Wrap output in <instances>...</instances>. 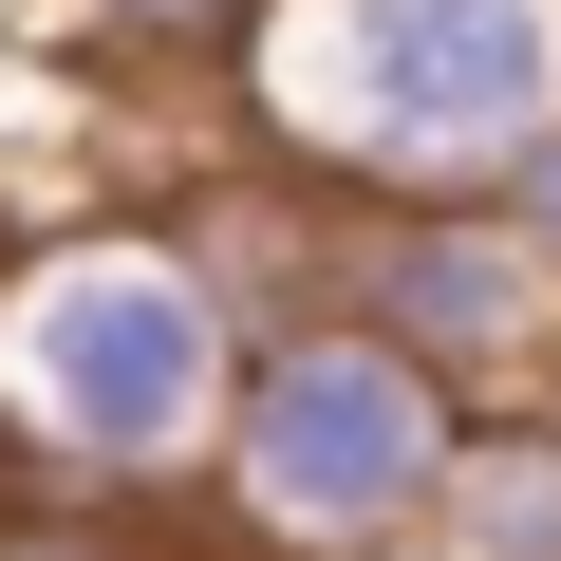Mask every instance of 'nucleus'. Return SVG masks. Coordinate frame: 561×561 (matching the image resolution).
Listing matches in <instances>:
<instances>
[{
  "label": "nucleus",
  "mask_w": 561,
  "mask_h": 561,
  "mask_svg": "<svg viewBox=\"0 0 561 561\" xmlns=\"http://www.w3.org/2000/svg\"><path fill=\"white\" fill-rule=\"evenodd\" d=\"M150 505H169V486H57V505H0V561H169Z\"/></svg>",
  "instance_id": "5"
},
{
  "label": "nucleus",
  "mask_w": 561,
  "mask_h": 561,
  "mask_svg": "<svg viewBox=\"0 0 561 561\" xmlns=\"http://www.w3.org/2000/svg\"><path fill=\"white\" fill-rule=\"evenodd\" d=\"M76 20H94L113 57H243L262 0H76Z\"/></svg>",
  "instance_id": "6"
},
{
  "label": "nucleus",
  "mask_w": 561,
  "mask_h": 561,
  "mask_svg": "<svg viewBox=\"0 0 561 561\" xmlns=\"http://www.w3.org/2000/svg\"><path fill=\"white\" fill-rule=\"evenodd\" d=\"M225 94L319 187H486L561 131V0H262Z\"/></svg>",
  "instance_id": "2"
},
{
  "label": "nucleus",
  "mask_w": 561,
  "mask_h": 561,
  "mask_svg": "<svg viewBox=\"0 0 561 561\" xmlns=\"http://www.w3.org/2000/svg\"><path fill=\"white\" fill-rule=\"evenodd\" d=\"M262 319L187 225H57L0 262V468L57 486H187L243 412Z\"/></svg>",
  "instance_id": "1"
},
{
  "label": "nucleus",
  "mask_w": 561,
  "mask_h": 561,
  "mask_svg": "<svg viewBox=\"0 0 561 561\" xmlns=\"http://www.w3.org/2000/svg\"><path fill=\"white\" fill-rule=\"evenodd\" d=\"M337 319H375L393 356H431L468 412L561 393V262L486 206V187H337Z\"/></svg>",
  "instance_id": "4"
},
{
  "label": "nucleus",
  "mask_w": 561,
  "mask_h": 561,
  "mask_svg": "<svg viewBox=\"0 0 561 561\" xmlns=\"http://www.w3.org/2000/svg\"><path fill=\"white\" fill-rule=\"evenodd\" d=\"M468 468V393L393 356L375 319H300L243 356V412L206 449V505L243 561H431V505Z\"/></svg>",
  "instance_id": "3"
},
{
  "label": "nucleus",
  "mask_w": 561,
  "mask_h": 561,
  "mask_svg": "<svg viewBox=\"0 0 561 561\" xmlns=\"http://www.w3.org/2000/svg\"><path fill=\"white\" fill-rule=\"evenodd\" d=\"M486 206H505V225H524V243H542V262H561V131H524V150H505V169H486Z\"/></svg>",
  "instance_id": "7"
}]
</instances>
